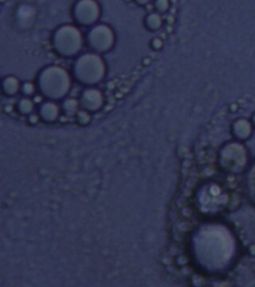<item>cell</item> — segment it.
Masks as SVG:
<instances>
[{"mask_svg":"<svg viewBox=\"0 0 255 287\" xmlns=\"http://www.w3.org/2000/svg\"><path fill=\"white\" fill-rule=\"evenodd\" d=\"M77 122L79 125H87L88 123H90L91 116L88 111H79L77 113Z\"/></svg>","mask_w":255,"mask_h":287,"instance_id":"5","label":"cell"},{"mask_svg":"<svg viewBox=\"0 0 255 287\" xmlns=\"http://www.w3.org/2000/svg\"><path fill=\"white\" fill-rule=\"evenodd\" d=\"M81 105L88 112H94L102 106V97L98 91H87L82 97Z\"/></svg>","mask_w":255,"mask_h":287,"instance_id":"1","label":"cell"},{"mask_svg":"<svg viewBox=\"0 0 255 287\" xmlns=\"http://www.w3.org/2000/svg\"><path fill=\"white\" fill-rule=\"evenodd\" d=\"M78 108H79V104L75 100H68L64 105L65 113L68 115H77V113L79 112Z\"/></svg>","mask_w":255,"mask_h":287,"instance_id":"3","label":"cell"},{"mask_svg":"<svg viewBox=\"0 0 255 287\" xmlns=\"http://www.w3.org/2000/svg\"><path fill=\"white\" fill-rule=\"evenodd\" d=\"M32 116H33V115H32ZM32 116L29 117V123L30 124H36V123H38V121L40 120L39 116H37V115H35L34 117H32Z\"/></svg>","mask_w":255,"mask_h":287,"instance_id":"6","label":"cell"},{"mask_svg":"<svg viewBox=\"0 0 255 287\" xmlns=\"http://www.w3.org/2000/svg\"><path fill=\"white\" fill-rule=\"evenodd\" d=\"M60 111L59 108L53 103H46V105L42 106L40 111V118H42L44 121L52 123L56 121L59 117Z\"/></svg>","mask_w":255,"mask_h":287,"instance_id":"2","label":"cell"},{"mask_svg":"<svg viewBox=\"0 0 255 287\" xmlns=\"http://www.w3.org/2000/svg\"><path fill=\"white\" fill-rule=\"evenodd\" d=\"M19 111L24 115L31 114L33 111V103L30 100L24 99L19 103Z\"/></svg>","mask_w":255,"mask_h":287,"instance_id":"4","label":"cell"}]
</instances>
